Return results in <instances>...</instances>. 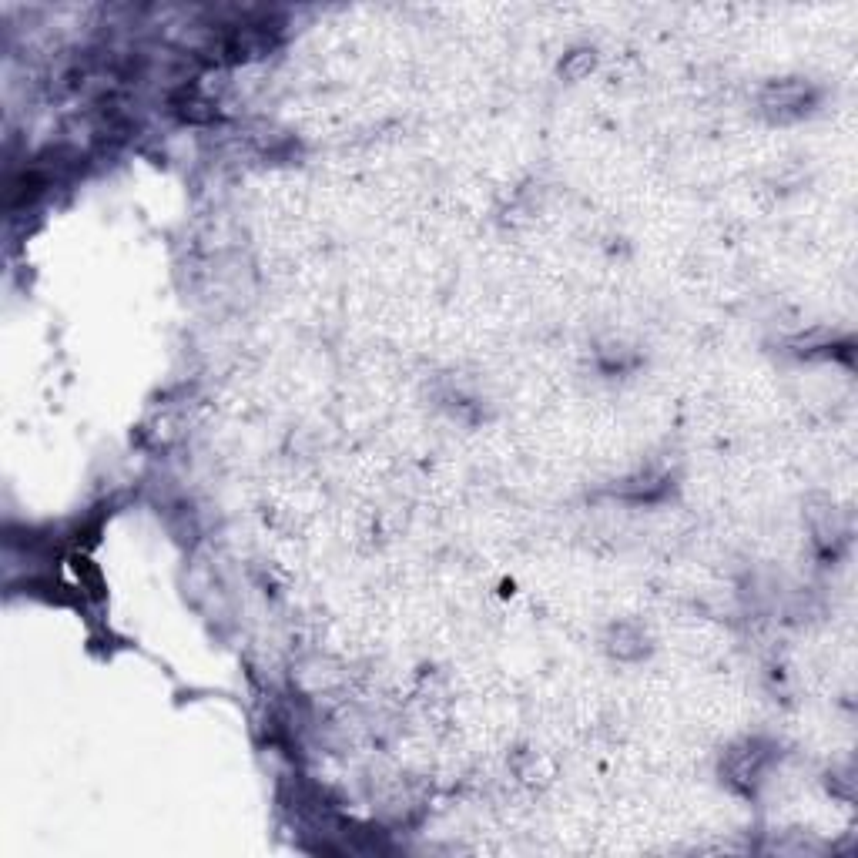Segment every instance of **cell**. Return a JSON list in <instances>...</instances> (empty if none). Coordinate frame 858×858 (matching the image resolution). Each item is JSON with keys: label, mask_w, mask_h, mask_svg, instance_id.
Listing matches in <instances>:
<instances>
[{"label": "cell", "mask_w": 858, "mask_h": 858, "mask_svg": "<svg viewBox=\"0 0 858 858\" xmlns=\"http://www.w3.org/2000/svg\"><path fill=\"white\" fill-rule=\"evenodd\" d=\"M275 44V34L269 24L249 21V24H232L218 41V57L225 61H252V57L269 54Z\"/></svg>", "instance_id": "6da1fadb"}, {"label": "cell", "mask_w": 858, "mask_h": 858, "mask_svg": "<svg viewBox=\"0 0 858 858\" xmlns=\"http://www.w3.org/2000/svg\"><path fill=\"white\" fill-rule=\"evenodd\" d=\"M761 104H765L768 114H778V118H785V114H798L808 104V88L798 81H778L771 84V88L765 91V98H761Z\"/></svg>", "instance_id": "7a4b0ae2"}, {"label": "cell", "mask_w": 858, "mask_h": 858, "mask_svg": "<svg viewBox=\"0 0 858 858\" xmlns=\"http://www.w3.org/2000/svg\"><path fill=\"white\" fill-rule=\"evenodd\" d=\"M171 111H175L181 121H188V125H205V121L215 118V101L205 98L198 88H181L175 98H171Z\"/></svg>", "instance_id": "3957f363"}, {"label": "cell", "mask_w": 858, "mask_h": 858, "mask_svg": "<svg viewBox=\"0 0 858 858\" xmlns=\"http://www.w3.org/2000/svg\"><path fill=\"white\" fill-rule=\"evenodd\" d=\"M590 68H594V57H590L587 51H577L574 54V68H564V74H570V78H580V74H587Z\"/></svg>", "instance_id": "277c9868"}]
</instances>
